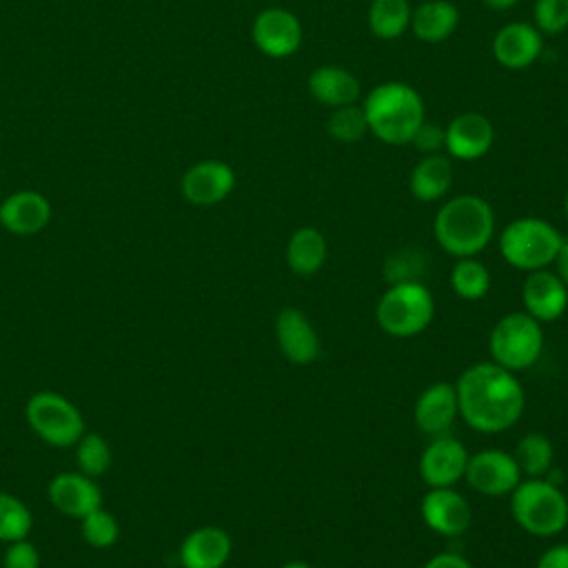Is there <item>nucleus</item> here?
<instances>
[{
  "label": "nucleus",
  "instance_id": "1",
  "mask_svg": "<svg viewBox=\"0 0 568 568\" xmlns=\"http://www.w3.org/2000/svg\"><path fill=\"white\" fill-rule=\"evenodd\" d=\"M459 417L479 433L513 428L526 406L524 386L513 371L495 362L468 366L455 382Z\"/></svg>",
  "mask_w": 568,
  "mask_h": 568
},
{
  "label": "nucleus",
  "instance_id": "2",
  "mask_svg": "<svg viewBox=\"0 0 568 568\" xmlns=\"http://www.w3.org/2000/svg\"><path fill=\"white\" fill-rule=\"evenodd\" d=\"M437 244L453 257H475L481 253L495 233L493 206L470 193L446 200L433 220Z\"/></svg>",
  "mask_w": 568,
  "mask_h": 568
},
{
  "label": "nucleus",
  "instance_id": "3",
  "mask_svg": "<svg viewBox=\"0 0 568 568\" xmlns=\"http://www.w3.org/2000/svg\"><path fill=\"white\" fill-rule=\"evenodd\" d=\"M364 115L368 131L384 144H408L424 118L422 95L406 82H382L366 93Z\"/></svg>",
  "mask_w": 568,
  "mask_h": 568
},
{
  "label": "nucleus",
  "instance_id": "4",
  "mask_svg": "<svg viewBox=\"0 0 568 568\" xmlns=\"http://www.w3.org/2000/svg\"><path fill=\"white\" fill-rule=\"evenodd\" d=\"M513 519L535 537H555L568 526V499L544 477H528L510 493Z\"/></svg>",
  "mask_w": 568,
  "mask_h": 568
},
{
  "label": "nucleus",
  "instance_id": "5",
  "mask_svg": "<svg viewBox=\"0 0 568 568\" xmlns=\"http://www.w3.org/2000/svg\"><path fill=\"white\" fill-rule=\"evenodd\" d=\"M433 317L435 300L422 282L390 284L375 306L379 328L393 337H415L428 328Z\"/></svg>",
  "mask_w": 568,
  "mask_h": 568
},
{
  "label": "nucleus",
  "instance_id": "6",
  "mask_svg": "<svg viewBox=\"0 0 568 568\" xmlns=\"http://www.w3.org/2000/svg\"><path fill=\"white\" fill-rule=\"evenodd\" d=\"M561 233L541 217H517L499 235L501 257L519 271L546 268L555 262L561 246Z\"/></svg>",
  "mask_w": 568,
  "mask_h": 568
},
{
  "label": "nucleus",
  "instance_id": "7",
  "mask_svg": "<svg viewBox=\"0 0 568 568\" xmlns=\"http://www.w3.org/2000/svg\"><path fill=\"white\" fill-rule=\"evenodd\" d=\"M488 348L493 362L506 371H526L539 359L544 351L541 322H537L526 311L506 313L495 322L488 337Z\"/></svg>",
  "mask_w": 568,
  "mask_h": 568
},
{
  "label": "nucleus",
  "instance_id": "8",
  "mask_svg": "<svg viewBox=\"0 0 568 568\" xmlns=\"http://www.w3.org/2000/svg\"><path fill=\"white\" fill-rule=\"evenodd\" d=\"M24 415L31 430L51 446L67 448L84 435L82 413L58 393L42 390L31 395L24 406Z\"/></svg>",
  "mask_w": 568,
  "mask_h": 568
},
{
  "label": "nucleus",
  "instance_id": "9",
  "mask_svg": "<svg viewBox=\"0 0 568 568\" xmlns=\"http://www.w3.org/2000/svg\"><path fill=\"white\" fill-rule=\"evenodd\" d=\"M521 470L513 453L499 448H484L468 455L464 479L468 486L486 497L510 495L521 481Z\"/></svg>",
  "mask_w": 568,
  "mask_h": 568
},
{
  "label": "nucleus",
  "instance_id": "10",
  "mask_svg": "<svg viewBox=\"0 0 568 568\" xmlns=\"http://www.w3.org/2000/svg\"><path fill=\"white\" fill-rule=\"evenodd\" d=\"M251 40L266 58H288L302 44V24L297 16L282 7L260 11L251 24Z\"/></svg>",
  "mask_w": 568,
  "mask_h": 568
},
{
  "label": "nucleus",
  "instance_id": "11",
  "mask_svg": "<svg viewBox=\"0 0 568 568\" xmlns=\"http://www.w3.org/2000/svg\"><path fill=\"white\" fill-rule=\"evenodd\" d=\"M466 446L453 435L433 437L419 457V475L428 488H446L464 477L468 464Z\"/></svg>",
  "mask_w": 568,
  "mask_h": 568
},
{
  "label": "nucleus",
  "instance_id": "12",
  "mask_svg": "<svg viewBox=\"0 0 568 568\" xmlns=\"http://www.w3.org/2000/svg\"><path fill=\"white\" fill-rule=\"evenodd\" d=\"M422 519L442 537H459L470 528L473 510L466 497L453 486L430 488L422 497Z\"/></svg>",
  "mask_w": 568,
  "mask_h": 568
},
{
  "label": "nucleus",
  "instance_id": "13",
  "mask_svg": "<svg viewBox=\"0 0 568 568\" xmlns=\"http://www.w3.org/2000/svg\"><path fill=\"white\" fill-rule=\"evenodd\" d=\"M182 195L195 206H213L235 189V171L222 160H202L186 169L180 182Z\"/></svg>",
  "mask_w": 568,
  "mask_h": 568
},
{
  "label": "nucleus",
  "instance_id": "14",
  "mask_svg": "<svg viewBox=\"0 0 568 568\" xmlns=\"http://www.w3.org/2000/svg\"><path fill=\"white\" fill-rule=\"evenodd\" d=\"M444 149L455 160H479L484 158L495 140L493 122L479 111H466L453 118L446 126Z\"/></svg>",
  "mask_w": 568,
  "mask_h": 568
},
{
  "label": "nucleus",
  "instance_id": "15",
  "mask_svg": "<svg viewBox=\"0 0 568 568\" xmlns=\"http://www.w3.org/2000/svg\"><path fill=\"white\" fill-rule=\"evenodd\" d=\"M524 311L537 322H555L568 311V286L555 271H530L521 286Z\"/></svg>",
  "mask_w": 568,
  "mask_h": 568
},
{
  "label": "nucleus",
  "instance_id": "16",
  "mask_svg": "<svg viewBox=\"0 0 568 568\" xmlns=\"http://www.w3.org/2000/svg\"><path fill=\"white\" fill-rule=\"evenodd\" d=\"M275 337L280 351L291 364L306 366L320 355V335L311 320L295 306H284L275 317Z\"/></svg>",
  "mask_w": 568,
  "mask_h": 568
},
{
  "label": "nucleus",
  "instance_id": "17",
  "mask_svg": "<svg viewBox=\"0 0 568 568\" xmlns=\"http://www.w3.org/2000/svg\"><path fill=\"white\" fill-rule=\"evenodd\" d=\"M457 417V393L455 384L448 382H435L428 388H424L413 408L415 426L430 437L446 435Z\"/></svg>",
  "mask_w": 568,
  "mask_h": 568
},
{
  "label": "nucleus",
  "instance_id": "18",
  "mask_svg": "<svg viewBox=\"0 0 568 568\" xmlns=\"http://www.w3.org/2000/svg\"><path fill=\"white\" fill-rule=\"evenodd\" d=\"M49 501L55 510L69 517L82 519L91 510L102 506V493L93 477L84 473H60L49 481Z\"/></svg>",
  "mask_w": 568,
  "mask_h": 568
},
{
  "label": "nucleus",
  "instance_id": "19",
  "mask_svg": "<svg viewBox=\"0 0 568 568\" xmlns=\"http://www.w3.org/2000/svg\"><path fill=\"white\" fill-rule=\"evenodd\" d=\"M541 33L528 22H508L493 38L495 60L510 71L530 67L541 55Z\"/></svg>",
  "mask_w": 568,
  "mask_h": 568
},
{
  "label": "nucleus",
  "instance_id": "20",
  "mask_svg": "<svg viewBox=\"0 0 568 568\" xmlns=\"http://www.w3.org/2000/svg\"><path fill=\"white\" fill-rule=\"evenodd\" d=\"M49 222L51 204L38 191H16L0 204V226H4L13 235L40 233Z\"/></svg>",
  "mask_w": 568,
  "mask_h": 568
},
{
  "label": "nucleus",
  "instance_id": "21",
  "mask_svg": "<svg viewBox=\"0 0 568 568\" xmlns=\"http://www.w3.org/2000/svg\"><path fill=\"white\" fill-rule=\"evenodd\" d=\"M233 544L220 526H202L191 530L180 544L182 568H222L231 557Z\"/></svg>",
  "mask_w": 568,
  "mask_h": 568
},
{
  "label": "nucleus",
  "instance_id": "22",
  "mask_svg": "<svg viewBox=\"0 0 568 568\" xmlns=\"http://www.w3.org/2000/svg\"><path fill=\"white\" fill-rule=\"evenodd\" d=\"M308 93L324 106L337 109L346 104H357L362 87L359 80L344 67L322 64L311 71L306 80Z\"/></svg>",
  "mask_w": 568,
  "mask_h": 568
},
{
  "label": "nucleus",
  "instance_id": "23",
  "mask_svg": "<svg viewBox=\"0 0 568 568\" xmlns=\"http://www.w3.org/2000/svg\"><path fill=\"white\" fill-rule=\"evenodd\" d=\"M453 162L448 155L428 153L424 155L408 175L410 195L419 202H437L453 186Z\"/></svg>",
  "mask_w": 568,
  "mask_h": 568
},
{
  "label": "nucleus",
  "instance_id": "24",
  "mask_svg": "<svg viewBox=\"0 0 568 568\" xmlns=\"http://www.w3.org/2000/svg\"><path fill=\"white\" fill-rule=\"evenodd\" d=\"M459 24V11L448 0H426L410 13V29L417 40L437 44L448 40Z\"/></svg>",
  "mask_w": 568,
  "mask_h": 568
},
{
  "label": "nucleus",
  "instance_id": "25",
  "mask_svg": "<svg viewBox=\"0 0 568 568\" xmlns=\"http://www.w3.org/2000/svg\"><path fill=\"white\" fill-rule=\"evenodd\" d=\"M326 255V237L322 231L313 226H302L293 231V235L286 242V266L300 277L315 275L324 266Z\"/></svg>",
  "mask_w": 568,
  "mask_h": 568
},
{
  "label": "nucleus",
  "instance_id": "26",
  "mask_svg": "<svg viewBox=\"0 0 568 568\" xmlns=\"http://www.w3.org/2000/svg\"><path fill=\"white\" fill-rule=\"evenodd\" d=\"M408 0H373L368 7V29L379 40H397L410 27Z\"/></svg>",
  "mask_w": 568,
  "mask_h": 568
},
{
  "label": "nucleus",
  "instance_id": "27",
  "mask_svg": "<svg viewBox=\"0 0 568 568\" xmlns=\"http://www.w3.org/2000/svg\"><path fill=\"white\" fill-rule=\"evenodd\" d=\"M513 457L521 470V475L526 477H544L548 475V470L552 468V444L544 433H526L515 450Z\"/></svg>",
  "mask_w": 568,
  "mask_h": 568
},
{
  "label": "nucleus",
  "instance_id": "28",
  "mask_svg": "<svg viewBox=\"0 0 568 568\" xmlns=\"http://www.w3.org/2000/svg\"><path fill=\"white\" fill-rule=\"evenodd\" d=\"M450 286L462 300L477 302L490 288V271L475 257H457L450 271Z\"/></svg>",
  "mask_w": 568,
  "mask_h": 568
},
{
  "label": "nucleus",
  "instance_id": "29",
  "mask_svg": "<svg viewBox=\"0 0 568 568\" xmlns=\"http://www.w3.org/2000/svg\"><path fill=\"white\" fill-rule=\"evenodd\" d=\"M33 526L31 510L27 504L9 493H0V541L27 539Z\"/></svg>",
  "mask_w": 568,
  "mask_h": 568
},
{
  "label": "nucleus",
  "instance_id": "30",
  "mask_svg": "<svg viewBox=\"0 0 568 568\" xmlns=\"http://www.w3.org/2000/svg\"><path fill=\"white\" fill-rule=\"evenodd\" d=\"M326 131L333 140L344 144H355L368 133V122L364 115V109L357 104L337 106L331 111L326 120Z\"/></svg>",
  "mask_w": 568,
  "mask_h": 568
},
{
  "label": "nucleus",
  "instance_id": "31",
  "mask_svg": "<svg viewBox=\"0 0 568 568\" xmlns=\"http://www.w3.org/2000/svg\"><path fill=\"white\" fill-rule=\"evenodd\" d=\"M75 462L80 473L89 475V477H100L109 464H111V448L106 444V439L100 433H87L75 442Z\"/></svg>",
  "mask_w": 568,
  "mask_h": 568
},
{
  "label": "nucleus",
  "instance_id": "32",
  "mask_svg": "<svg viewBox=\"0 0 568 568\" xmlns=\"http://www.w3.org/2000/svg\"><path fill=\"white\" fill-rule=\"evenodd\" d=\"M80 532L89 546L109 548L118 541L120 528H118L115 517L100 506L80 519Z\"/></svg>",
  "mask_w": 568,
  "mask_h": 568
},
{
  "label": "nucleus",
  "instance_id": "33",
  "mask_svg": "<svg viewBox=\"0 0 568 568\" xmlns=\"http://www.w3.org/2000/svg\"><path fill=\"white\" fill-rule=\"evenodd\" d=\"M532 22L541 36H559L568 29V0H535Z\"/></svg>",
  "mask_w": 568,
  "mask_h": 568
},
{
  "label": "nucleus",
  "instance_id": "34",
  "mask_svg": "<svg viewBox=\"0 0 568 568\" xmlns=\"http://www.w3.org/2000/svg\"><path fill=\"white\" fill-rule=\"evenodd\" d=\"M424 273V257L417 251L399 248L397 253L388 255L384 264V275L390 284L397 282H419V275Z\"/></svg>",
  "mask_w": 568,
  "mask_h": 568
},
{
  "label": "nucleus",
  "instance_id": "35",
  "mask_svg": "<svg viewBox=\"0 0 568 568\" xmlns=\"http://www.w3.org/2000/svg\"><path fill=\"white\" fill-rule=\"evenodd\" d=\"M2 568H40V552L27 539L11 541L4 550Z\"/></svg>",
  "mask_w": 568,
  "mask_h": 568
},
{
  "label": "nucleus",
  "instance_id": "36",
  "mask_svg": "<svg viewBox=\"0 0 568 568\" xmlns=\"http://www.w3.org/2000/svg\"><path fill=\"white\" fill-rule=\"evenodd\" d=\"M444 140H446V129L435 124V122H422L419 129L415 131L410 144L422 151V153H439L444 149Z\"/></svg>",
  "mask_w": 568,
  "mask_h": 568
},
{
  "label": "nucleus",
  "instance_id": "37",
  "mask_svg": "<svg viewBox=\"0 0 568 568\" xmlns=\"http://www.w3.org/2000/svg\"><path fill=\"white\" fill-rule=\"evenodd\" d=\"M535 568H568V544H555L546 548Z\"/></svg>",
  "mask_w": 568,
  "mask_h": 568
},
{
  "label": "nucleus",
  "instance_id": "38",
  "mask_svg": "<svg viewBox=\"0 0 568 568\" xmlns=\"http://www.w3.org/2000/svg\"><path fill=\"white\" fill-rule=\"evenodd\" d=\"M424 568H473V566H470V561L464 559L462 555L448 550V552H437V555H433V557L424 564Z\"/></svg>",
  "mask_w": 568,
  "mask_h": 568
},
{
  "label": "nucleus",
  "instance_id": "39",
  "mask_svg": "<svg viewBox=\"0 0 568 568\" xmlns=\"http://www.w3.org/2000/svg\"><path fill=\"white\" fill-rule=\"evenodd\" d=\"M555 273L561 277V282L568 286V240L561 242L557 255H555Z\"/></svg>",
  "mask_w": 568,
  "mask_h": 568
},
{
  "label": "nucleus",
  "instance_id": "40",
  "mask_svg": "<svg viewBox=\"0 0 568 568\" xmlns=\"http://www.w3.org/2000/svg\"><path fill=\"white\" fill-rule=\"evenodd\" d=\"M484 2V7H488V9H493V11H508V9H513L519 0H481Z\"/></svg>",
  "mask_w": 568,
  "mask_h": 568
},
{
  "label": "nucleus",
  "instance_id": "41",
  "mask_svg": "<svg viewBox=\"0 0 568 568\" xmlns=\"http://www.w3.org/2000/svg\"><path fill=\"white\" fill-rule=\"evenodd\" d=\"M282 568H311V566L304 564V561H288V564H284Z\"/></svg>",
  "mask_w": 568,
  "mask_h": 568
},
{
  "label": "nucleus",
  "instance_id": "42",
  "mask_svg": "<svg viewBox=\"0 0 568 568\" xmlns=\"http://www.w3.org/2000/svg\"><path fill=\"white\" fill-rule=\"evenodd\" d=\"M564 211H566V217H568V195H566V200H564Z\"/></svg>",
  "mask_w": 568,
  "mask_h": 568
}]
</instances>
